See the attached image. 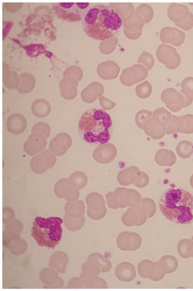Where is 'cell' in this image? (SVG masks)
<instances>
[{"label":"cell","mask_w":193,"mask_h":291,"mask_svg":"<svg viewBox=\"0 0 193 291\" xmlns=\"http://www.w3.org/2000/svg\"><path fill=\"white\" fill-rule=\"evenodd\" d=\"M83 25L85 33L91 38L105 40L114 36L122 25V19L112 7L95 5L87 11Z\"/></svg>","instance_id":"obj_1"},{"label":"cell","mask_w":193,"mask_h":291,"mask_svg":"<svg viewBox=\"0 0 193 291\" xmlns=\"http://www.w3.org/2000/svg\"><path fill=\"white\" fill-rule=\"evenodd\" d=\"M163 216L179 224L193 222V196L181 189H170L164 193L159 203Z\"/></svg>","instance_id":"obj_2"},{"label":"cell","mask_w":193,"mask_h":291,"mask_svg":"<svg viewBox=\"0 0 193 291\" xmlns=\"http://www.w3.org/2000/svg\"><path fill=\"white\" fill-rule=\"evenodd\" d=\"M113 122L106 112L91 109L81 116L79 130L83 139L90 144H105L111 139Z\"/></svg>","instance_id":"obj_3"},{"label":"cell","mask_w":193,"mask_h":291,"mask_svg":"<svg viewBox=\"0 0 193 291\" xmlns=\"http://www.w3.org/2000/svg\"><path fill=\"white\" fill-rule=\"evenodd\" d=\"M63 220L60 218H35L32 227V236L39 246L55 248L62 237Z\"/></svg>","instance_id":"obj_4"},{"label":"cell","mask_w":193,"mask_h":291,"mask_svg":"<svg viewBox=\"0 0 193 291\" xmlns=\"http://www.w3.org/2000/svg\"><path fill=\"white\" fill-rule=\"evenodd\" d=\"M192 148H193V146H192Z\"/></svg>","instance_id":"obj_5"}]
</instances>
